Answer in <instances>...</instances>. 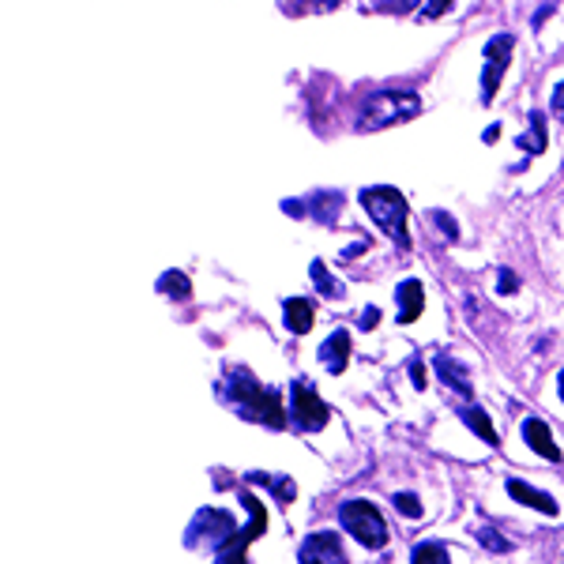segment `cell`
Instances as JSON below:
<instances>
[{
  "mask_svg": "<svg viewBox=\"0 0 564 564\" xmlns=\"http://www.w3.org/2000/svg\"><path fill=\"white\" fill-rule=\"evenodd\" d=\"M218 395H223L226 406H234L241 417L257 425H271V430H282L286 425V406H282V395L275 388H263L252 372L245 369H230L218 384Z\"/></svg>",
  "mask_w": 564,
  "mask_h": 564,
  "instance_id": "6da1fadb",
  "label": "cell"
},
{
  "mask_svg": "<svg viewBox=\"0 0 564 564\" xmlns=\"http://www.w3.org/2000/svg\"><path fill=\"white\" fill-rule=\"evenodd\" d=\"M422 113V98L414 90H380V95L366 98L358 113V129L361 132H384L395 129V124L411 121V117Z\"/></svg>",
  "mask_w": 564,
  "mask_h": 564,
  "instance_id": "7a4b0ae2",
  "label": "cell"
},
{
  "mask_svg": "<svg viewBox=\"0 0 564 564\" xmlns=\"http://www.w3.org/2000/svg\"><path fill=\"white\" fill-rule=\"evenodd\" d=\"M361 207L369 212L372 223L388 234L399 249H411V230H406V196L391 185H372L361 193Z\"/></svg>",
  "mask_w": 564,
  "mask_h": 564,
  "instance_id": "3957f363",
  "label": "cell"
},
{
  "mask_svg": "<svg viewBox=\"0 0 564 564\" xmlns=\"http://www.w3.org/2000/svg\"><path fill=\"white\" fill-rule=\"evenodd\" d=\"M339 520L366 550H380V545L388 542L384 516H380V508L369 505V500H347V505L339 508Z\"/></svg>",
  "mask_w": 564,
  "mask_h": 564,
  "instance_id": "277c9868",
  "label": "cell"
},
{
  "mask_svg": "<svg viewBox=\"0 0 564 564\" xmlns=\"http://www.w3.org/2000/svg\"><path fill=\"white\" fill-rule=\"evenodd\" d=\"M241 505L249 508V523L241 527V531H234L230 539L218 545V561L215 564H245V550H249L252 539H260L263 527H268V512H263V505L252 494H241Z\"/></svg>",
  "mask_w": 564,
  "mask_h": 564,
  "instance_id": "5b68a950",
  "label": "cell"
},
{
  "mask_svg": "<svg viewBox=\"0 0 564 564\" xmlns=\"http://www.w3.org/2000/svg\"><path fill=\"white\" fill-rule=\"evenodd\" d=\"M290 422L302 433H321L327 425V403L321 399V391L305 384V380L290 384Z\"/></svg>",
  "mask_w": 564,
  "mask_h": 564,
  "instance_id": "8992f818",
  "label": "cell"
},
{
  "mask_svg": "<svg viewBox=\"0 0 564 564\" xmlns=\"http://www.w3.org/2000/svg\"><path fill=\"white\" fill-rule=\"evenodd\" d=\"M516 39L512 34H497V39L486 42V65H481V102H494L500 79L508 72V61H512Z\"/></svg>",
  "mask_w": 564,
  "mask_h": 564,
  "instance_id": "52a82bcc",
  "label": "cell"
},
{
  "mask_svg": "<svg viewBox=\"0 0 564 564\" xmlns=\"http://www.w3.org/2000/svg\"><path fill=\"white\" fill-rule=\"evenodd\" d=\"M238 531L230 520V512H218V508H204V512H196V520L193 527H188V534H185V542L188 545H223L230 534Z\"/></svg>",
  "mask_w": 564,
  "mask_h": 564,
  "instance_id": "ba28073f",
  "label": "cell"
},
{
  "mask_svg": "<svg viewBox=\"0 0 564 564\" xmlns=\"http://www.w3.org/2000/svg\"><path fill=\"white\" fill-rule=\"evenodd\" d=\"M297 561H302V564H347V553H343L339 534L316 531V534H308V539L302 542Z\"/></svg>",
  "mask_w": 564,
  "mask_h": 564,
  "instance_id": "9c48e42d",
  "label": "cell"
},
{
  "mask_svg": "<svg viewBox=\"0 0 564 564\" xmlns=\"http://www.w3.org/2000/svg\"><path fill=\"white\" fill-rule=\"evenodd\" d=\"M523 441L531 444L542 459L561 463V448H557V441L550 436V425H545L542 417H527V422H523Z\"/></svg>",
  "mask_w": 564,
  "mask_h": 564,
  "instance_id": "30bf717a",
  "label": "cell"
},
{
  "mask_svg": "<svg viewBox=\"0 0 564 564\" xmlns=\"http://www.w3.org/2000/svg\"><path fill=\"white\" fill-rule=\"evenodd\" d=\"M395 297H399V324H414L417 316H422V308H425V290H422V282H417V279L399 282Z\"/></svg>",
  "mask_w": 564,
  "mask_h": 564,
  "instance_id": "8fae6325",
  "label": "cell"
},
{
  "mask_svg": "<svg viewBox=\"0 0 564 564\" xmlns=\"http://www.w3.org/2000/svg\"><path fill=\"white\" fill-rule=\"evenodd\" d=\"M508 494H512V500H520V505L539 508V512H545V516H557V500L545 497L542 489L527 486V481H520V478H508Z\"/></svg>",
  "mask_w": 564,
  "mask_h": 564,
  "instance_id": "7c38bea8",
  "label": "cell"
},
{
  "mask_svg": "<svg viewBox=\"0 0 564 564\" xmlns=\"http://www.w3.org/2000/svg\"><path fill=\"white\" fill-rule=\"evenodd\" d=\"M282 321L294 335H308V327H313L316 313H313V302H305V297H290L286 305H282Z\"/></svg>",
  "mask_w": 564,
  "mask_h": 564,
  "instance_id": "4fadbf2b",
  "label": "cell"
},
{
  "mask_svg": "<svg viewBox=\"0 0 564 564\" xmlns=\"http://www.w3.org/2000/svg\"><path fill=\"white\" fill-rule=\"evenodd\" d=\"M321 361L327 366V372H343V369H347V361H350V335L347 332H335L332 339L324 343Z\"/></svg>",
  "mask_w": 564,
  "mask_h": 564,
  "instance_id": "5bb4252c",
  "label": "cell"
},
{
  "mask_svg": "<svg viewBox=\"0 0 564 564\" xmlns=\"http://www.w3.org/2000/svg\"><path fill=\"white\" fill-rule=\"evenodd\" d=\"M436 377L444 380V384H452L459 391V395H467L470 399V380H467V372H463V366L456 358H448V354H441L436 358Z\"/></svg>",
  "mask_w": 564,
  "mask_h": 564,
  "instance_id": "9a60e30c",
  "label": "cell"
},
{
  "mask_svg": "<svg viewBox=\"0 0 564 564\" xmlns=\"http://www.w3.org/2000/svg\"><path fill=\"white\" fill-rule=\"evenodd\" d=\"M459 417H463V422H467L470 430H475V433H478V436H481V441H486V444H497L494 422H489V414L481 411V406H463V411H459Z\"/></svg>",
  "mask_w": 564,
  "mask_h": 564,
  "instance_id": "2e32d148",
  "label": "cell"
},
{
  "mask_svg": "<svg viewBox=\"0 0 564 564\" xmlns=\"http://www.w3.org/2000/svg\"><path fill=\"white\" fill-rule=\"evenodd\" d=\"M159 290H162V294H170V297H177V302H185V297L193 294L185 271H166V275L159 279Z\"/></svg>",
  "mask_w": 564,
  "mask_h": 564,
  "instance_id": "e0dca14e",
  "label": "cell"
},
{
  "mask_svg": "<svg viewBox=\"0 0 564 564\" xmlns=\"http://www.w3.org/2000/svg\"><path fill=\"white\" fill-rule=\"evenodd\" d=\"M308 207H313L321 223H335V215H339V207H343V196H335V193H316L313 199H308Z\"/></svg>",
  "mask_w": 564,
  "mask_h": 564,
  "instance_id": "ac0fdd59",
  "label": "cell"
},
{
  "mask_svg": "<svg viewBox=\"0 0 564 564\" xmlns=\"http://www.w3.org/2000/svg\"><path fill=\"white\" fill-rule=\"evenodd\" d=\"M411 564H452V557H448V550H444L441 542H422L411 553Z\"/></svg>",
  "mask_w": 564,
  "mask_h": 564,
  "instance_id": "d6986e66",
  "label": "cell"
},
{
  "mask_svg": "<svg viewBox=\"0 0 564 564\" xmlns=\"http://www.w3.org/2000/svg\"><path fill=\"white\" fill-rule=\"evenodd\" d=\"M520 143H523V151H531V154L545 151V113L534 109L531 113V143H527V135H520Z\"/></svg>",
  "mask_w": 564,
  "mask_h": 564,
  "instance_id": "ffe728a7",
  "label": "cell"
},
{
  "mask_svg": "<svg viewBox=\"0 0 564 564\" xmlns=\"http://www.w3.org/2000/svg\"><path fill=\"white\" fill-rule=\"evenodd\" d=\"M249 481H257V486H271V489H275V497L282 500V505H290V500H294V481H290V478H271V475H249Z\"/></svg>",
  "mask_w": 564,
  "mask_h": 564,
  "instance_id": "44dd1931",
  "label": "cell"
},
{
  "mask_svg": "<svg viewBox=\"0 0 564 564\" xmlns=\"http://www.w3.org/2000/svg\"><path fill=\"white\" fill-rule=\"evenodd\" d=\"M478 539H481V545H486V550H494V553H512V542H508L505 534H497L494 527H481Z\"/></svg>",
  "mask_w": 564,
  "mask_h": 564,
  "instance_id": "7402d4cb",
  "label": "cell"
},
{
  "mask_svg": "<svg viewBox=\"0 0 564 564\" xmlns=\"http://www.w3.org/2000/svg\"><path fill=\"white\" fill-rule=\"evenodd\" d=\"M308 271H313V279L321 282V290H324L327 297H339V294H343V290H339V286H335V282H332V275H327V268H324L321 260H316V263H313V268H308Z\"/></svg>",
  "mask_w": 564,
  "mask_h": 564,
  "instance_id": "603a6c76",
  "label": "cell"
},
{
  "mask_svg": "<svg viewBox=\"0 0 564 564\" xmlns=\"http://www.w3.org/2000/svg\"><path fill=\"white\" fill-rule=\"evenodd\" d=\"M395 508L403 516H414V520L422 516V500H417L414 494H395Z\"/></svg>",
  "mask_w": 564,
  "mask_h": 564,
  "instance_id": "cb8c5ba5",
  "label": "cell"
},
{
  "mask_svg": "<svg viewBox=\"0 0 564 564\" xmlns=\"http://www.w3.org/2000/svg\"><path fill=\"white\" fill-rule=\"evenodd\" d=\"M430 218H433V223H441V230H444V234H448V238H452V241H456V238H459V226H456V223H452V215H448V212H430Z\"/></svg>",
  "mask_w": 564,
  "mask_h": 564,
  "instance_id": "d4e9b609",
  "label": "cell"
},
{
  "mask_svg": "<svg viewBox=\"0 0 564 564\" xmlns=\"http://www.w3.org/2000/svg\"><path fill=\"white\" fill-rule=\"evenodd\" d=\"M520 290V279H516V271L500 268V294H516Z\"/></svg>",
  "mask_w": 564,
  "mask_h": 564,
  "instance_id": "484cf974",
  "label": "cell"
},
{
  "mask_svg": "<svg viewBox=\"0 0 564 564\" xmlns=\"http://www.w3.org/2000/svg\"><path fill=\"white\" fill-rule=\"evenodd\" d=\"M553 113H557L561 121H564V79H561L557 87H553Z\"/></svg>",
  "mask_w": 564,
  "mask_h": 564,
  "instance_id": "4316f807",
  "label": "cell"
},
{
  "mask_svg": "<svg viewBox=\"0 0 564 564\" xmlns=\"http://www.w3.org/2000/svg\"><path fill=\"white\" fill-rule=\"evenodd\" d=\"M448 8H452V0H430V4H425V15H433L436 20V15H444Z\"/></svg>",
  "mask_w": 564,
  "mask_h": 564,
  "instance_id": "83f0119b",
  "label": "cell"
},
{
  "mask_svg": "<svg viewBox=\"0 0 564 564\" xmlns=\"http://www.w3.org/2000/svg\"><path fill=\"white\" fill-rule=\"evenodd\" d=\"M411 380H414V388H425V369H422V361H411Z\"/></svg>",
  "mask_w": 564,
  "mask_h": 564,
  "instance_id": "f1b7e54d",
  "label": "cell"
},
{
  "mask_svg": "<svg viewBox=\"0 0 564 564\" xmlns=\"http://www.w3.org/2000/svg\"><path fill=\"white\" fill-rule=\"evenodd\" d=\"M380 321V308H366V316H361V327H372Z\"/></svg>",
  "mask_w": 564,
  "mask_h": 564,
  "instance_id": "f546056e",
  "label": "cell"
},
{
  "mask_svg": "<svg viewBox=\"0 0 564 564\" xmlns=\"http://www.w3.org/2000/svg\"><path fill=\"white\" fill-rule=\"evenodd\" d=\"M395 4H399V8H406V12H411V8L417 4V0H395Z\"/></svg>",
  "mask_w": 564,
  "mask_h": 564,
  "instance_id": "4dcf8cb0",
  "label": "cell"
},
{
  "mask_svg": "<svg viewBox=\"0 0 564 564\" xmlns=\"http://www.w3.org/2000/svg\"><path fill=\"white\" fill-rule=\"evenodd\" d=\"M561 399H564V372H561Z\"/></svg>",
  "mask_w": 564,
  "mask_h": 564,
  "instance_id": "1f68e13d",
  "label": "cell"
}]
</instances>
